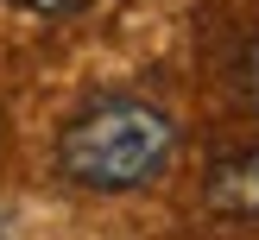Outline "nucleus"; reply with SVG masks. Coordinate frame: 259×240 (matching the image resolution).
<instances>
[{"label":"nucleus","mask_w":259,"mask_h":240,"mask_svg":"<svg viewBox=\"0 0 259 240\" xmlns=\"http://www.w3.org/2000/svg\"><path fill=\"white\" fill-rule=\"evenodd\" d=\"M177 152V120L146 95H101L57 133V177L95 196H133L158 183Z\"/></svg>","instance_id":"nucleus-1"},{"label":"nucleus","mask_w":259,"mask_h":240,"mask_svg":"<svg viewBox=\"0 0 259 240\" xmlns=\"http://www.w3.org/2000/svg\"><path fill=\"white\" fill-rule=\"evenodd\" d=\"M202 202L222 221H259V133L234 139L209 158V177H202Z\"/></svg>","instance_id":"nucleus-2"},{"label":"nucleus","mask_w":259,"mask_h":240,"mask_svg":"<svg viewBox=\"0 0 259 240\" xmlns=\"http://www.w3.org/2000/svg\"><path fill=\"white\" fill-rule=\"evenodd\" d=\"M7 7H19V13H38V19H70V13H82L89 0H7Z\"/></svg>","instance_id":"nucleus-3"},{"label":"nucleus","mask_w":259,"mask_h":240,"mask_svg":"<svg viewBox=\"0 0 259 240\" xmlns=\"http://www.w3.org/2000/svg\"><path fill=\"white\" fill-rule=\"evenodd\" d=\"M240 101L259 108V38L247 44V57H240Z\"/></svg>","instance_id":"nucleus-4"}]
</instances>
